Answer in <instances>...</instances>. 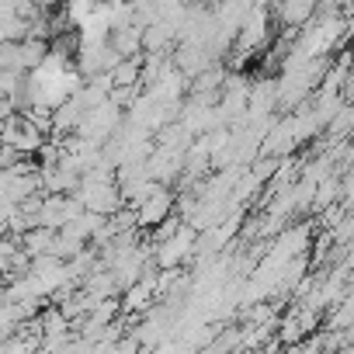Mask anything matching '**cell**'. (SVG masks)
<instances>
[{
    "label": "cell",
    "instance_id": "7c38bea8",
    "mask_svg": "<svg viewBox=\"0 0 354 354\" xmlns=\"http://www.w3.org/2000/svg\"><path fill=\"white\" fill-rule=\"evenodd\" d=\"M0 302H4V278H0Z\"/></svg>",
    "mask_w": 354,
    "mask_h": 354
},
{
    "label": "cell",
    "instance_id": "8fae6325",
    "mask_svg": "<svg viewBox=\"0 0 354 354\" xmlns=\"http://www.w3.org/2000/svg\"><path fill=\"white\" fill-rule=\"evenodd\" d=\"M139 66H142V56L122 59V63L111 70V87H139ZM139 91H142V87H139Z\"/></svg>",
    "mask_w": 354,
    "mask_h": 354
},
{
    "label": "cell",
    "instance_id": "3957f363",
    "mask_svg": "<svg viewBox=\"0 0 354 354\" xmlns=\"http://www.w3.org/2000/svg\"><path fill=\"white\" fill-rule=\"evenodd\" d=\"M192 257H195V233L188 226H181L174 236H167L163 243H156L153 268H160V271H181Z\"/></svg>",
    "mask_w": 354,
    "mask_h": 354
},
{
    "label": "cell",
    "instance_id": "52a82bcc",
    "mask_svg": "<svg viewBox=\"0 0 354 354\" xmlns=\"http://www.w3.org/2000/svg\"><path fill=\"white\" fill-rule=\"evenodd\" d=\"M271 18H278V25H281L288 35H299V32L316 18V4H313V0H288V4L271 8Z\"/></svg>",
    "mask_w": 354,
    "mask_h": 354
},
{
    "label": "cell",
    "instance_id": "7a4b0ae2",
    "mask_svg": "<svg viewBox=\"0 0 354 354\" xmlns=\"http://www.w3.org/2000/svg\"><path fill=\"white\" fill-rule=\"evenodd\" d=\"M309 250H313V226H309V223H299V226H285V230L268 243L264 261L274 264V268H281V264H288V261H295V257H306Z\"/></svg>",
    "mask_w": 354,
    "mask_h": 354
},
{
    "label": "cell",
    "instance_id": "6da1fadb",
    "mask_svg": "<svg viewBox=\"0 0 354 354\" xmlns=\"http://www.w3.org/2000/svg\"><path fill=\"white\" fill-rule=\"evenodd\" d=\"M122 118H125V111H118L111 101H104V104H97V108H91V111L84 115V122L77 125L73 136L101 149V146L111 142V136L122 129Z\"/></svg>",
    "mask_w": 354,
    "mask_h": 354
},
{
    "label": "cell",
    "instance_id": "8992f818",
    "mask_svg": "<svg viewBox=\"0 0 354 354\" xmlns=\"http://www.w3.org/2000/svg\"><path fill=\"white\" fill-rule=\"evenodd\" d=\"M174 209H177V198H174V192L170 188H160L153 198H146L132 216H136V230L142 226V230H156L160 223H167L170 216H174Z\"/></svg>",
    "mask_w": 354,
    "mask_h": 354
},
{
    "label": "cell",
    "instance_id": "9c48e42d",
    "mask_svg": "<svg viewBox=\"0 0 354 354\" xmlns=\"http://www.w3.org/2000/svg\"><path fill=\"white\" fill-rule=\"evenodd\" d=\"M53 240H56V233H53V230H42V226H35V230H28V233L18 240V250H21L28 261H35V257H49V247H53Z\"/></svg>",
    "mask_w": 354,
    "mask_h": 354
},
{
    "label": "cell",
    "instance_id": "ba28073f",
    "mask_svg": "<svg viewBox=\"0 0 354 354\" xmlns=\"http://www.w3.org/2000/svg\"><path fill=\"white\" fill-rule=\"evenodd\" d=\"M153 274L156 271H146L132 288H125V299H122V309L125 313H149L153 306H156V292H153Z\"/></svg>",
    "mask_w": 354,
    "mask_h": 354
},
{
    "label": "cell",
    "instance_id": "30bf717a",
    "mask_svg": "<svg viewBox=\"0 0 354 354\" xmlns=\"http://www.w3.org/2000/svg\"><path fill=\"white\" fill-rule=\"evenodd\" d=\"M351 316H354V302H351V295H344V299L333 302V306L326 309V316H323L326 333H344V330H351Z\"/></svg>",
    "mask_w": 354,
    "mask_h": 354
},
{
    "label": "cell",
    "instance_id": "277c9868",
    "mask_svg": "<svg viewBox=\"0 0 354 354\" xmlns=\"http://www.w3.org/2000/svg\"><path fill=\"white\" fill-rule=\"evenodd\" d=\"M0 142H4L8 149H15L18 156H35V153L42 149L46 136H42L39 129H32V125L15 111V115H8L4 122H0Z\"/></svg>",
    "mask_w": 354,
    "mask_h": 354
},
{
    "label": "cell",
    "instance_id": "5b68a950",
    "mask_svg": "<svg viewBox=\"0 0 354 354\" xmlns=\"http://www.w3.org/2000/svg\"><path fill=\"white\" fill-rule=\"evenodd\" d=\"M77 216H84V209H80V202H77L73 195H42L39 212H35V226L59 233V230L70 226Z\"/></svg>",
    "mask_w": 354,
    "mask_h": 354
}]
</instances>
